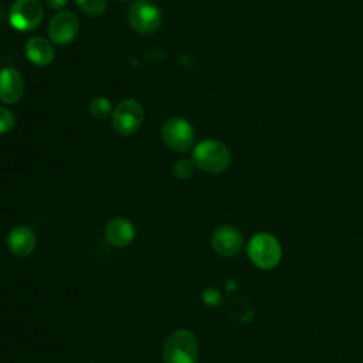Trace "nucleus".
<instances>
[{
  "label": "nucleus",
  "instance_id": "1",
  "mask_svg": "<svg viewBox=\"0 0 363 363\" xmlns=\"http://www.w3.org/2000/svg\"><path fill=\"white\" fill-rule=\"evenodd\" d=\"M191 160L197 169L210 174H218L230 167L231 153L223 142L204 139L194 146Z\"/></svg>",
  "mask_w": 363,
  "mask_h": 363
},
{
  "label": "nucleus",
  "instance_id": "2",
  "mask_svg": "<svg viewBox=\"0 0 363 363\" xmlns=\"http://www.w3.org/2000/svg\"><path fill=\"white\" fill-rule=\"evenodd\" d=\"M247 255L257 268L272 269L281 261L282 248L272 234L257 233L247 244Z\"/></svg>",
  "mask_w": 363,
  "mask_h": 363
},
{
  "label": "nucleus",
  "instance_id": "3",
  "mask_svg": "<svg viewBox=\"0 0 363 363\" xmlns=\"http://www.w3.org/2000/svg\"><path fill=\"white\" fill-rule=\"evenodd\" d=\"M199 357V343L196 336L187 329L173 332L163 345L164 363H196Z\"/></svg>",
  "mask_w": 363,
  "mask_h": 363
},
{
  "label": "nucleus",
  "instance_id": "4",
  "mask_svg": "<svg viewBox=\"0 0 363 363\" xmlns=\"http://www.w3.org/2000/svg\"><path fill=\"white\" fill-rule=\"evenodd\" d=\"M163 143L174 152H187L194 145V129L183 116H170L162 125Z\"/></svg>",
  "mask_w": 363,
  "mask_h": 363
},
{
  "label": "nucleus",
  "instance_id": "5",
  "mask_svg": "<svg viewBox=\"0 0 363 363\" xmlns=\"http://www.w3.org/2000/svg\"><path fill=\"white\" fill-rule=\"evenodd\" d=\"M129 26L140 34H152L162 24V11L150 0H135L128 9Z\"/></svg>",
  "mask_w": 363,
  "mask_h": 363
},
{
  "label": "nucleus",
  "instance_id": "6",
  "mask_svg": "<svg viewBox=\"0 0 363 363\" xmlns=\"http://www.w3.org/2000/svg\"><path fill=\"white\" fill-rule=\"evenodd\" d=\"M145 111L136 99H123L119 102L111 115L113 129L123 136L133 135L143 123Z\"/></svg>",
  "mask_w": 363,
  "mask_h": 363
},
{
  "label": "nucleus",
  "instance_id": "7",
  "mask_svg": "<svg viewBox=\"0 0 363 363\" xmlns=\"http://www.w3.org/2000/svg\"><path fill=\"white\" fill-rule=\"evenodd\" d=\"M44 17V7L40 0H14L9 21L18 31H31L40 26Z\"/></svg>",
  "mask_w": 363,
  "mask_h": 363
},
{
  "label": "nucleus",
  "instance_id": "8",
  "mask_svg": "<svg viewBox=\"0 0 363 363\" xmlns=\"http://www.w3.org/2000/svg\"><path fill=\"white\" fill-rule=\"evenodd\" d=\"M79 33V20L69 10L58 11L48 24V35L51 43L57 45L71 44Z\"/></svg>",
  "mask_w": 363,
  "mask_h": 363
},
{
  "label": "nucleus",
  "instance_id": "9",
  "mask_svg": "<svg viewBox=\"0 0 363 363\" xmlns=\"http://www.w3.org/2000/svg\"><path fill=\"white\" fill-rule=\"evenodd\" d=\"M211 247L213 250L223 257L237 255L244 245L242 233L231 224L218 225L211 234Z\"/></svg>",
  "mask_w": 363,
  "mask_h": 363
},
{
  "label": "nucleus",
  "instance_id": "10",
  "mask_svg": "<svg viewBox=\"0 0 363 363\" xmlns=\"http://www.w3.org/2000/svg\"><path fill=\"white\" fill-rule=\"evenodd\" d=\"M24 95V79L21 74L13 68L6 67L0 69V101L6 105L17 104Z\"/></svg>",
  "mask_w": 363,
  "mask_h": 363
},
{
  "label": "nucleus",
  "instance_id": "11",
  "mask_svg": "<svg viewBox=\"0 0 363 363\" xmlns=\"http://www.w3.org/2000/svg\"><path fill=\"white\" fill-rule=\"evenodd\" d=\"M136 235L135 225L130 220L125 217L112 218L105 227V238L106 241L118 248H123L129 245Z\"/></svg>",
  "mask_w": 363,
  "mask_h": 363
},
{
  "label": "nucleus",
  "instance_id": "12",
  "mask_svg": "<svg viewBox=\"0 0 363 363\" xmlns=\"http://www.w3.org/2000/svg\"><path fill=\"white\" fill-rule=\"evenodd\" d=\"M37 244L35 234L26 225H17L10 230L7 235V247L11 254L17 257L30 255Z\"/></svg>",
  "mask_w": 363,
  "mask_h": 363
},
{
  "label": "nucleus",
  "instance_id": "13",
  "mask_svg": "<svg viewBox=\"0 0 363 363\" xmlns=\"http://www.w3.org/2000/svg\"><path fill=\"white\" fill-rule=\"evenodd\" d=\"M24 52H26V57L37 67H45L51 64L55 57V51L51 41L40 35L31 37L26 43Z\"/></svg>",
  "mask_w": 363,
  "mask_h": 363
},
{
  "label": "nucleus",
  "instance_id": "14",
  "mask_svg": "<svg viewBox=\"0 0 363 363\" xmlns=\"http://www.w3.org/2000/svg\"><path fill=\"white\" fill-rule=\"evenodd\" d=\"M228 313L235 322H240V323H247L254 319V308L242 296H235L230 301Z\"/></svg>",
  "mask_w": 363,
  "mask_h": 363
},
{
  "label": "nucleus",
  "instance_id": "15",
  "mask_svg": "<svg viewBox=\"0 0 363 363\" xmlns=\"http://www.w3.org/2000/svg\"><path fill=\"white\" fill-rule=\"evenodd\" d=\"M88 109H89V113L92 115V118L95 119H106L109 115H112V105H111V101L105 96H94L88 105Z\"/></svg>",
  "mask_w": 363,
  "mask_h": 363
},
{
  "label": "nucleus",
  "instance_id": "16",
  "mask_svg": "<svg viewBox=\"0 0 363 363\" xmlns=\"http://www.w3.org/2000/svg\"><path fill=\"white\" fill-rule=\"evenodd\" d=\"M78 9L89 17L101 16L106 9V0H75Z\"/></svg>",
  "mask_w": 363,
  "mask_h": 363
},
{
  "label": "nucleus",
  "instance_id": "17",
  "mask_svg": "<svg viewBox=\"0 0 363 363\" xmlns=\"http://www.w3.org/2000/svg\"><path fill=\"white\" fill-rule=\"evenodd\" d=\"M196 164L193 163L191 159H180L173 164V174L177 179H190L194 173Z\"/></svg>",
  "mask_w": 363,
  "mask_h": 363
},
{
  "label": "nucleus",
  "instance_id": "18",
  "mask_svg": "<svg viewBox=\"0 0 363 363\" xmlns=\"http://www.w3.org/2000/svg\"><path fill=\"white\" fill-rule=\"evenodd\" d=\"M201 301L210 308H217L223 303V295L217 288L207 286L201 294Z\"/></svg>",
  "mask_w": 363,
  "mask_h": 363
},
{
  "label": "nucleus",
  "instance_id": "19",
  "mask_svg": "<svg viewBox=\"0 0 363 363\" xmlns=\"http://www.w3.org/2000/svg\"><path fill=\"white\" fill-rule=\"evenodd\" d=\"M16 125V116L14 113L6 108V106H0V135L9 133Z\"/></svg>",
  "mask_w": 363,
  "mask_h": 363
},
{
  "label": "nucleus",
  "instance_id": "20",
  "mask_svg": "<svg viewBox=\"0 0 363 363\" xmlns=\"http://www.w3.org/2000/svg\"><path fill=\"white\" fill-rule=\"evenodd\" d=\"M47 6L52 10H62V7H65V4L68 3V0H45Z\"/></svg>",
  "mask_w": 363,
  "mask_h": 363
},
{
  "label": "nucleus",
  "instance_id": "21",
  "mask_svg": "<svg viewBox=\"0 0 363 363\" xmlns=\"http://www.w3.org/2000/svg\"><path fill=\"white\" fill-rule=\"evenodd\" d=\"M362 363H363V362H362Z\"/></svg>",
  "mask_w": 363,
  "mask_h": 363
}]
</instances>
